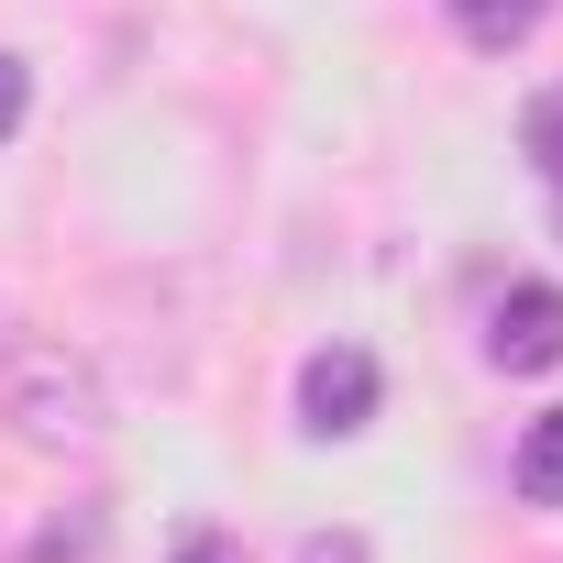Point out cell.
Returning <instances> with one entry per match:
<instances>
[{"instance_id":"52a82bcc","label":"cell","mask_w":563,"mask_h":563,"mask_svg":"<svg viewBox=\"0 0 563 563\" xmlns=\"http://www.w3.org/2000/svg\"><path fill=\"white\" fill-rule=\"evenodd\" d=\"M23 111H34V67H23V56H0V144L23 133Z\"/></svg>"},{"instance_id":"3957f363","label":"cell","mask_w":563,"mask_h":563,"mask_svg":"<svg viewBox=\"0 0 563 563\" xmlns=\"http://www.w3.org/2000/svg\"><path fill=\"white\" fill-rule=\"evenodd\" d=\"M486 354H497L508 376H541V365H563V288H552V276H530V288H508V299H497V321H486Z\"/></svg>"},{"instance_id":"8992f818","label":"cell","mask_w":563,"mask_h":563,"mask_svg":"<svg viewBox=\"0 0 563 563\" xmlns=\"http://www.w3.org/2000/svg\"><path fill=\"white\" fill-rule=\"evenodd\" d=\"M530 155L552 166V188H563V89H541L530 100Z\"/></svg>"},{"instance_id":"5b68a950","label":"cell","mask_w":563,"mask_h":563,"mask_svg":"<svg viewBox=\"0 0 563 563\" xmlns=\"http://www.w3.org/2000/svg\"><path fill=\"white\" fill-rule=\"evenodd\" d=\"M508 486H519L530 508H563V409H541V420L519 431V464H508Z\"/></svg>"},{"instance_id":"277c9868","label":"cell","mask_w":563,"mask_h":563,"mask_svg":"<svg viewBox=\"0 0 563 563\" xmlns=\"http://www.w3.org/2000/svg\"><path fill=\"white\" fill-rule=\"evenodd\" d=\"M442 12H453V34H464L475 56H508V45L541 34V0H442Z\"/></svg>"},{"instance_id":"7a4b0ae2","label":"cell","mask_w":563,"mask_h":563,"mask_svg":"<svg viewBox=\"0 0 563 563\" xmlns=\"http://www.w3.org/2000/svg\"><path fill=\"white\" fill-rule=\"evenodd\" d=\"M365 420H376V354H354V343L310 354L299 365V431L310 442H354Z\"/></svg>"},{"instance_id":"9c48e42d","label":"cell","mask_w":563,"mask_h":563,"mask_svg":"<svg viewBox=\"0 0 563 563\" xmlns=\"http://www.w3.org/2000/svg\"><path fill=\"white\" fill-rule=\"evenodd\" d=\"M299 563H365V541H354V530H310V541H299Z\"/></svg>"},{"instance_id":"ba28073f","label":"cell","mask_w":563,"mask_h":563,"mask_svg":"<svg viewBox=\"0 0 563 563\" xmlns=\"http://www.w3.org/2000/svg\"><path fill=\"white\" fill-rule=\"evenodd\" d=\"M177 563H243V541H232V530H188V541H177Z\"/></svg>"},{"instance_id":"6da1fadb","label":"cell","mask_w":563,"mask_h":563,"mask_svg":"<svg viewBox=\"0 0 563 563\" xmlns=\"http://www.w3.org/2000/svg\"><path fill=\"white\" fill-rule=\"evenodd\" d=\"M0 420H12L23 442H45V453L100 442V420H111L100 365L67 354V343H12V354H0Z\"/></svg>"}]
</instances>
